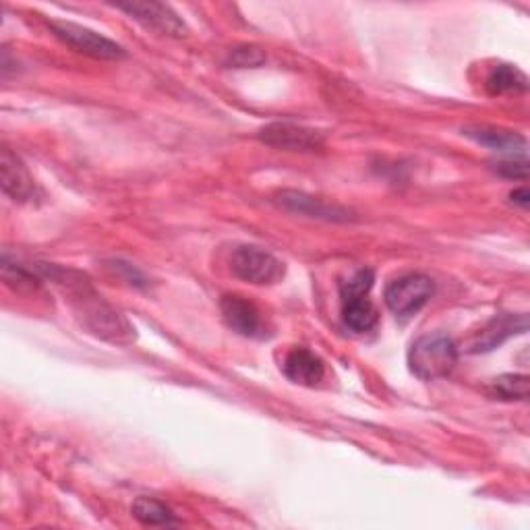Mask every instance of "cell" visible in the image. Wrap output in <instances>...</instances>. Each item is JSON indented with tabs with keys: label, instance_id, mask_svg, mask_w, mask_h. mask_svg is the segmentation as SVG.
I'll use <instances>...</instances> for the list:
<instances>
[{
	"label": "cell",
	"instance_id": "6da1fadb",
	"mask_svg": "<svg viewBox=\"0 0 530 530\" xmlns=\"http://www.w3.org/2000/svg\"><path fill=\"white\" fill-rule=\"evenodd\" d=\"M458 363V348L446 334H427L412 342L408 367L423 381L448 377Z\"/></svg>",
	"mask_w": 530,
	"mask_h": 530
},
{
	"label": "cell",
	"instance_id": "7a4b0ae2",
	"mask_svg": "<svg viewBox=\"0 0 530 530\" xmlns=\"http://www.w3.org/2000/svg\"><path fill=\"white\" fill-rule=\"evenodd\" d=\"M77 292H79L81 315H83L85 326L90 328L94 334L110 342H119V344H127L135 338V330L131 323L119 311L106 305L102 297L92 292L90 286L79 282Z\"/></svg>",
	"mask_w": 530,
	"mask_h": 530
},
{
	"label": "cell",
	"instance_id": "3957f363",
	"mask_svg": "<svg viewBox=\"0 0 530 530\" xmlns=\"http://www.w3.org/2000/svg\"><path fill=\"white\" fill-rule=\"evenodd\" d=\"M230 270L232 274L257 284V286H270L284 278V263L274 257L270 251H263L259 247H239L230 257Z\"/></svg>",
	"mask_w": 530,
	"mask_h": 530
},
{
	"label": "cell",
	"instance_id": "277c9868",
	"mask_svg": "<svg viewBox=\"0 0 530 530\" xmlns=\"http://www.w3.org/2000/svg\"><path fill=\"white\" fill-rule=\"evenodd\" d=\"M435 284L423 274H408L386 288V305L396 317L417 315L433 297Z\"/></svg>",
	"mask_w": 530,
	"mask_h": 530
},
{
	"label": "cell",
	"instance_id": "5b68a950",
	"mask_svg": "<svg viewBox=\"0 0 530 530\" xmlns=\"http://www.w3.org/2000/svg\"><path fill=\"white\" fill-rule=\"evenodd\" d=\"M56 38H61L67 46L75 48L81 54L92 58H102V61H116L125 56V48L116 42L92 32V29L81 27L71 21H50L48 23Z\"/></svg>",
	"mask_w": 530,
	"mask_h": 530
},
{
	"label": "cell",
	"instance_id": "8992f818",
	"mask_svg": "<svg viewBox=\"0 0 530 530\" xmlns=\"http://www.w3.org/2000/svg\"><path fill=\"white\" fill-rule=\"evenodd\" d=\"M259 139L288 152H317L323 147V135L319 131L294 123H272L263 127Z\"/></svg>",
	"mask_w": 530,
	"mask_h": 530
},
{
	"label": "cell",
	"instance_id": "52a82bcc",
	"mask_svg": "<svg viewBox=\"0 0 530 530\" xmlns=\"http://www.w3.org/2000/svg\"><path fill=\"white\" fill-rule=\"evenodd\" d=\"M222 317L226 326L245 338H263L265 336V321L259 309L237 294H226L220 303Z\"/></svg>",
	"mask_w": 530,
	"mask_h": 530
},
{
	"label": "cell",
	"instance_id": "ba28073f",
	"mask_svg": "<svg viewBox=\"0 0 530 530\" xmlns=\"http://www.w3.org/2000/svg\"><path fill=\"white\" fill-rule=\"evenodd\" d=\"M119 9L129 13L133 19H137L145 27L158 29V32L162 34L185 36L187 32V27L179 19V15L162 3H129V5H119Z\"/></svg>",
	"mask_w": 530,
	"mask_h": 530
},
{
	"label": "cell",
	"instance_id": "9c48e42d",
	"mask_svg": "<svg viewBox=\"0 0 530 530\" xmlns=\"http://www.w3.org/2000/svg\"><path fill=\"white\" fill-rule=\"evenodd\" d=\"M528 330V317L526 315H499L491 319L487 326L479 332L475 340H470V352H489L504 344L508 338L516 334H524Z\"/></svg>",
	"mask_w": 530,
	"mask_h": 530
},
{
	"label": "cell",
	"instance_id": "30bf717a",
	"mask_svg": "<svg viewBox=\"0 0 530 530\" xmlns=\"http://www.w3.org/2000/svg\"><path fill=\"white\" fill-rule=\"evenodd\" d=\"M0 172H3V191L11 199L27 201L36 195V183L32 174L27 172L25 164L9 147H3V154H0Z\"/></svg>",
	"mask_w": 530,
	"mask_h": 530
},
{
	"label": "cell",
	"instance_id": "8fae6325",
	"mask_svg": "<svg viewBox=\"0 0 530 530\" xmlns=\"http://www.w3.org/2000/svg\"><path fill=\"white\" fill-rule=\"evenodd\" d=\"M284 373L290 381L305 388L319 386L323 377H326V365L307 348H294L288 352L284 361Z\"/></svg>",
	"mask_w": 530,
	"mask_h": 530
},
{
	"label": "cell",
	"instance_id": "7c38bea8",
	"mask_svg": "<svg viewBox=\"0 0 530 530\" xmlns=\"http://www.w3.org/2000/svg\"><path fill=\"white\" fill-rule=\"evenodd\" d=\"M278 203L282 208L290 210V212H297L309 218H321V220H334V222H344L348 220V210L340 208V205H330L323 199L305 195V193H297V191H284L278 197Z\"/></svg>",
	"mask_w": 530,
	"mask_h": 530
},
{
	"label": "cell",
	"instance_id": "4fadbf2b",
	"mask_svg": "<svg viewBox=\"0 0 530 530\" xmlns=\"http://www.w3.org/2000/svg\"><path fill=\"white\" fill-rule=\"evenodd\" d=\"M464 135L477 141L479 145L489 147L493 152L506 154L508 158L526 156V139L514 131L495 129V127H466Z\"/></svg>",
	"mask_w": 530,
	"mask_h": 530
},
{
	"label": "cell",
	"instance_id": "5bb4252c",
	"mask_svg": "<svg viewBox=\"0 0 530 530\" xmlns=\"http://www.w3.org/2000/svg\"><path fill=\"white\" fill-rule=\"evenodd\" d=\"M342 319L352 332H369L377 323V311L367 294L357 297H342Z\"/></svg>",
	"mask_w": 530,
	"mask_h": 530
},
{
	"label": "cell",
	"instance_id": "9a60e30c",
	"mask_svg": "<svg viewBox=\"0 0 530 530\" xmlns=\"http://www.w3.org/2000/svg\"><path fill=\"white\" fill-rule=\"evenodd\" d=\"M487 90L493 96H502V94H518L528 90V79L526 75L512 65H497L489 77H487Z\"/></svg>",
	"mask_w": 530,
	"mask_h": 530
},
{
	"label": "cell",
	"instance_id": "2e32d148",
	"mask_svg": "<svg viewBox=\"0 0 530 530\" xmlns=\"http://www.w3.org/2000/svg\"><path fill=\"white\" fill-rule=\"evenodd\" d=\"M133 516L145 526H170L176 522L172 510L154 497H137L133 504Z\"/></svg>",
	"mask_w": 530,
	"mask_h": 530
},
{
	"label": "cell",
	"instance_id": "e0dca14e",
	"mask_svg": "<svg viewBox=\"0 0 530 530\" xmlns=\"http://www.w3.org/2000/svg\"><path fill=\"white\" fill-rule=\"evenodd\" d=\"M493 394L502 400H524L528 396L526 375H502L493 381Z\"/></svg>",
	"mask_w": 530,
	"mask_h": 530
},
{
	"label": "cell",
	"instance_id": "ac0fdd59",
	"mask_svg": "<svg viewBox=\"0 0 530 530\" xmlns=\"http://www.w3.org/2000/svg\"><path fill=\"white\" fill-rule=\"evenodd\" d=\"M265 63V52L257 46H237L228 52L226 65L234 69H257Z\"/></svg>",
	"mask_w": 530,
	"mask_h": 530
},
{
	"label": "cell",
	"instance_id": "d6986e66",
	"mask_svg": "<svg viewBox=\"0 0 530 530\" xmlns=\"http://www.w3.org/2000/svg\"><path fill=\"white\" fill-rule=\"evenodd\" d=\"M3 276H5V282L9 284V286H13L15 290H19V292H23L25 288H29V290H36L38 288V278L32 274V272H27L25 268H21V265H13V263H9V259H5V263H3Z\"/></svg>",
	"mask_w": 530,
	"mask_h": 530
},
{
	"label": "cell",
	"instance_id": "ffe728a7",
	"mask_svg": "<svg viewBox=\"0 0 530 530\" xmlns=\"http://www.w3.org/2000/svg\"><path fill=\"white\" fill-rule=\"evenodd\" d=\"M493 170L497 174L506 176V179H526V176H528V162H526V156H514V158H506V160L495 162Z\"/></svg>",
	"mask_w": 530,
	"mask_h": 530
},
{
	"label": "cell",
	"instance_id": "44dd1931",
	"mask_svg": "<svg viewBox=\"0 0 530 530\" xmlns=\"http://www.w3.org/2000/svg\"><path fill=\"white\" fill-rule=\"evenodd\" d=\"M512 203H516V205H520V208H528V199H530V195H528V191L526 189H516L512 195Z\"/></svg>",
	"mask_w": 530,
	"mask_h": 530
}]
</instances>
